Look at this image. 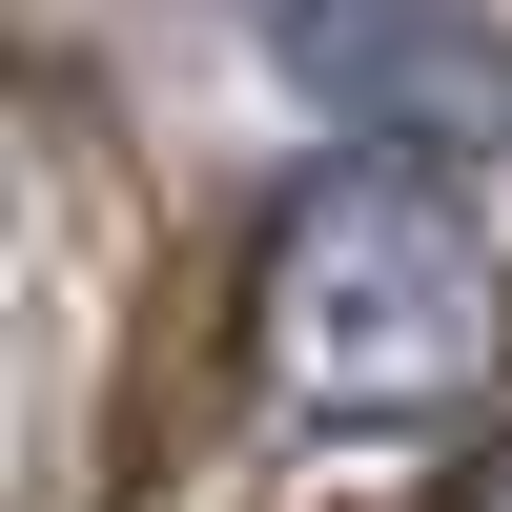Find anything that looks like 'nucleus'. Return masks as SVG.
Returning <instances> with one entry per match:
<instances>
[{
  "instance_id": "nucleus-1",
  "label": "nucleus",
  "mask_w": 512,
  "mask_h": 512,
  "mask_svg": "<svg viewBox=\"0 0 512 512\" xmlns=\"http://www.w3.org/2000/svg\"><path fill=\"white\" fill-rule=\"evenodd\" d=\"M492 349H512L492 246L451 226V185H410V164L308 185V226L267 246V369L308 410H349V431H410V410L492 390Z\"/></svg>"
},
{
  "instance_id": "nucleus-2",
  "label": "nucleus",
  "mask_w": 512,
  "mask_h": 512,
  "mask_svg": "<svg viewBox=\"0 0 512 512\" xmlns=\"http://www.w3.org/2000/svg\"><path fill=\"white\" fill-rule=\"evenodd\" d=\"M267 41H287V82H308L328 123H369L390 164L512 123V41L472 21V0H267Z\"/></svg>"
}]
</instances>
